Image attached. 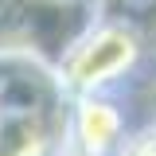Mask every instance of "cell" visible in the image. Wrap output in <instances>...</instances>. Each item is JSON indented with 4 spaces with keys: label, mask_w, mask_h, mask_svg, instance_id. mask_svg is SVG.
<instances>
[{
    "label": "cell",
    "mask_w": 156,
    "mask_h": 156,
    "mask_svg": "<svg viewBox=\"0 0 156 156\" xmlns=\"http://www.w3.org/2000/svg\"><path fill=\"white\" fill-rule=\"evenodd\" d=\"M101 16H117V20L133 23L136 31H140V23L156 16V0H109L101 8Z\"/></svg>",
    "instance_id": "5b68a950"
},
{
    "label": "cell",
    "mask_w": 156,
    "mask_h": 156,
    "mask_svg": "<svg viewBox=\"0 0 156 156\" xmlns=\"http://www.w3.org/2000/svg\"><path fill=\"white\" fill-rule=\"evenodd\" d=\"M121 156H156V121H148L144 129L129 133V140H125Z\"/></svg>",
    "instance_id": "8992f818"
},
{
    "label": "cell",
    "mask_w": 156,
    "mask_h": 156,
    "mask_svg": "<svg viewBox=\"0 0 156 156\" xmlns=\"http://www.w3.org/2000/svg\"><path fill=\"white\" fill-rule=\"evenodd\" d=\"M144 58V39L133 23L117 16H101L66 47L58 58L55 74L62 82L66 98H86V94H113L125 78L133 74Z\"/></svg>",
    "instance_id": "7a4b0ae2"
},
{
    "label": "cell",
    "mask_w": 156,
    "mask_h": 156,
    "mask_svg": "<svg viewBox=\"0 0 156 156\" xmlns=\"http://www.w3.org/2000/svg\"><path fill=\"white\" fill-rule=\"evenodd\" d=\"M98 20V0H0V58L58 66L66 47Z\"/></svg>",
    "instance_id": "3957f363"
},
{
    "label": "cell",
    "mask_w": 156,
    "mask_h": 156,
    "mask_svg": "<svg viewBox=\"0 0 156 156\" xmlns=\"http://www.w3.org/2000/svg\"><path fill=\"white\" fill-rule=\"evenodd\" d=\"M129 117L117 94H86L70 98V117H66V148L86 156H121L129 140Z\"/></svg>",
    "instance_id": "277c9868"
},
{
    "label": "cell",
    "mask_w": 156,
    "mask_h": 156,
    "mask_svg": "<svg viewBox=\"0 0 156 156\" xmlns=\"http://www.w3.org/2000/svg\"><path fill=\"white\" fill-rule=\"evenodd\" d=\"M70 98L55 66L0 58V156H62Z\"/></svg>",
    "instance_id": "6da1fadb"
},
{
    "label": "cell",
    "mask_w": 156,
    "mask_h": 156,
    "mask_svg": "<svg viewBox=\"0 0 156 156\" xmlns=\"http://www.w3.org/2000/svg\"><path fill=\"white\" fill-rule=\"evenodd\" d=\"M62 156H86V152H70V148H66V152H62Z\"/></svg>",
    "instance_id": "52a82bcc"
}]
</instances>
